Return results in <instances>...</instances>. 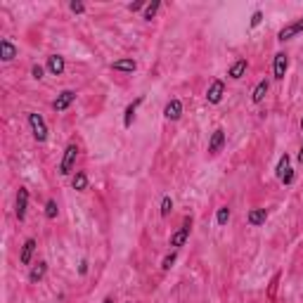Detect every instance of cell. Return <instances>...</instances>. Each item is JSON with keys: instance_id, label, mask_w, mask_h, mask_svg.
Returning a JSON list of instances; mask_svg holds the SVG:
<instances>
[{"instance_id": "6da1fadb", "label": "cell", "mask_w": 303, "mask_h": 303, "mask_svg": "<svg viewBox=\"0 0 303 303\" xmlns=\"http://www.w3.org/2000/svg\"><path fill=\"white\" fill-rule=\"evenodd\" d=\"M190 234H192V216H185V218H183V225H180L178 230L171 234V239H168V247H171L173 251L183 249V247L187 244V239H190Z\"/></svg>"}, {"instance_id": "7a4b0ae2", "label": "cell", "mask_w": 303, "mask_h": 303, "mask_svg": "<svg viewBox=\"0 0 303 303\" xmlns=\"http://www.w3.org/2000/svg\"><path fill=\"white\" fill-rule=\"evenodd\" d=\"M26 121H28V128H31V135H34L36 142H45L48 140V124H45V118L38 111H31L26 116Z\"/></svg>"}, {"instance_id": "3957f363", "label": "cell", "mask_w": 303, "mask_h": 303, "mask_svg": "<svg viewBox=\"0 0 303 303\" xmlns=\"http://www.w3.org/2000/svg\"><path fill=\"white\" fill-rule=\"evenodd\" d=\"M275 175H277V180H280L282 185H294L296 173H294V168H291V157L289 154H282V157H280L277 168H275Z\"/></svg>"}, {"instance_id": "277c9868", "label": "cell", "mask_w": 303, "mask_h": 303, "mask_svg": "<svg viewBox=\"0 0 303 303\" xmlns=\"http://www.w3.org/2000/svg\"><path fill=\"white\" fill-rule=\"evenodd\" d=\"M78 145L76 142H69L64 147V154H62V161H59V175H71L76 168V159H78Z\"/></svg>"}, {"instance_id": "5b68a950", "label": "cell", "mask_w": 303, "mask_h": 303, "mask_svg": "<svg viewBox=\"0 0 303 303\" xmlns=\"http://www.w3.org/2000/svg\"><path fill=\"white\" fill-rule=\"evenodd\" d=\"M225 142H227L225 131H223V128H216V131L211 133V138H208V147H206L208 157H218V154L225 149Z\"/></svg>"}, {"instance_id": "8992f818", "label": "cell", "mask_w": 303, "mask_h": 303, "mask_svg": "<svg viewBox=\"0 0 303 303\" xmlns=\"http://www.w3.org/2000/svg\"><path fill=\"white\" fill-rule=\"evenodd\" d=\"M26 211H28V190L19 187L17 190V199H14V216H17L19 223L26 221Z\"/></svg>"}, {"instance_id": "52a82bcc", "label": "cell", "mask_w": 303, "mask_h": 303, "mask_svg": "<svg viewBox=\"0 0 303 303\" xmlns=\"http://www.w3.org/2000/svg\"><path fill=\"white\" fill-rule=\"evenodd\" d=\"M287 69H289V55L287 52H277L275 59H272V78L275 81H284Z\"/></svg>"}, {"instance_id": "ba28073f", "label": "cell", "mask_w": 303, "mask_h": 303, "mask_svg": "<svg viewBox=\"0 0 303 303\" xmlns=\"http://www.w3.org/2000/svg\"><path fill=\"white\" fill-rule=\"evenodd\" d=\"M74 102H76V90H62V93L52 100V109H55L57 114H62V111H67Z\"/></svg>"}, {"instance_id": "9c48e42d", "label": "cell", "mask_w": 303, "mask_h": 303, "mask_svg": "<svg viewBox=\"0 0 303 303\" xmlns=\"http://www.w3.org/2000/svg\"><path fill=\"white\" fill-rule=\"evenodd\" d=\"M298 34H303V17L296 21H291V24H287L284 28H280V31H277V41L287 43V41H291V38H296Z\"/></svg>"}, {"instance_id": "30bf717a", "label": "cell", "mask_w": 303, "mask_h": 303, "mask_svg": "<svg viewBox=\"0 0 303 303\" xmlns=\"http://www.w3.org/2000/svg\"><path fill=\"white\" fill-rule=\"evenodd\" d=\"M36 249H38V239H36V237H26L24 244H21V251H19V263L21 265H31Z\"/></svg>"}, {"instance_id": "8fae6325", "label": "cell", "mask_w": 303, "mask_h": 303, "mask_svg": "<svg viewBox=\"0 0 303 303\" xmlns=\"http://www.w3.org/2000/svg\"><path fill=\"white\" fill-rule=\"evenodd\" d=\"M223 97H225V83H223L221 78H216L206 90V102L208 104H221Z\"/></svg>"}, {"instance_id": "7c38bea8", "label": "cell", "mask_w": 303, "mask_h": 303, "mask_svg": "<svg viewBox=\"0 0 303 303\" xmlns=\"http://www.w3.org/2000/svg\"><path fill=\"white\" fill-rule=\"evenodd\" d=\"M180 116H183V102H180L178 97H173L164 107V118L166 121H180Z\"/></svg>"}, {"instance_id": "4fadbf2b", "label": "cell", "mask_w": 303, "mask_h": 303, "mask_svg": "<svg viewBox=\"0 0 303 303\" xmlns=\"http://www.w3.org/2000/svg\"><path fill=\"white\" fill-rule=\"evenodd\" d=\"M142 102H145V95H138L124 109V128H131V126H133V121H135V114H138V109H140V104H142Z\"/></svg>"}, {"instance_id": "5bb4252c", "label": "cell", "mask_w": 303, "mask_h": 303, "mask_svg": "<svg viewBox=\"0 0 303 303\" xmlns=\"http://www.w3.org/2000/svg\"><path fill=\"white\" fill-rule=\"evenodd\" d=\"M109 69L118 71V74H133V71L138 69V62L133 57H121V59H114L109 64Z\"/></svg>"}, {"instance_id": "9a60e30c", "label": "cell", "mask_w": 303, "mask_h": 303, "mask_svg": "<svg viewBox=\"0 0 303 303\" xmlns=\"http://www.w3.org/2000/svg\"><path fill=\"white\" fill-rule=\"evenodd\" d=\"M17 55H19V48H17L10 38H3V41H0V59H3V62H12Z\"/></svg>"}, {"instance_id": "2e32d148", "label": "cell", "mask_w": 303, "mask_h": 303, "mask_svg": "<svg viewBox=\"0 0 303 303\" xmlns=\"http://www.w3.org/2000/svg\"><path fill=\"white\" fill-rule=\"evenodd\" d=\"M45 275H48V261H38L36 265H31V270H28V282L38 284V282L45 280Z\"/></svg>"}, {"instance_id": "e0dca14e", "label": "cell", "mask_w": 303, "mask_h": 303, "mask_svg": "<svg viewBox=\"0 0 303 303\" xmlns=\"http://www.w3.org/2000/svg\"><path fill=\"white\" fill-rule=\"evenodd\" d=\"M45 69H48L52 76H62L64 69H67V62H64L62 55H50L48 62H45Z\"/></svg>"}, {"instance_id": "ac0fdd59", "label": "cell", "mask_w": 303, "mask_h": 303, "mask_svg": "<svg viewBox=\"0 0 303 303\" xmlns=\"http://www.w3.org/2000/svg\"><path fill=\"white\" fill-rule=\"evenodd\" d=\"M265 221H268V211H265V208H251V211L247 214V223L251 227L265 225Z\"/></svg>"}, {"instance_id": "d6986e66", "label": "cell", "mask_w": 303, "mask_h": 303, "mask_svg": "<svg viewBox=\"0 0 303 303\" xmlns=\"http://www.w3.org/2000/svg\"><path fill=\"white\" fill-rule=\"evenodd\" d=\"M268 90H270V81H268V78H261V81L256 83L254 93H251V102L261 104L263 100H265V95H268Z\"/></svg>"}, {"instance_id": "ffe728a7", "label": "cell", "mask_w": 303, "mask_h": 303, "mask_svg": "<svg viewBox=\"0 0 303 303\" xmlns=\"http://www.w3.org/2000/svg\"><path fill=\"white\" fill-rule=\"evenodd\" d=\"M247 69H249V62L247 59H237L234 64H230V69H227V76L232 78V81H239L247 76Z\"/></svg>"}, {"instance_id": "44dd1931", "label": "cell", "mask_w": 303, "mask_h": 303, "mask_svg": "<svg viewBox=\"0 0 303 303\" xmlns=\"http://www.w3.org/2000/svg\"><path fill=\"white\" fill-rule=\"evenodd\" d=\"M90 185V178L85 171H76L74 175H71V187H74L76 192H85Z\"/></svg>"}, {"instance_id": "7402d4cb", "label": "cell", "mask_w": 303, "mask_h": 303, "mask_svg": "<svg viewBox=\"0 0 303 303\" xmlns=\"http://www.w3.org/2000/svg\"><path fill=\"white\" fill-rule=\"evenodd\" d=\"M161 10V0H154V3H147L145 12H142V19L145 21H152L154 17H157V12Z\"/></svg>"}, {"instance_id": "603a6c76", "label": "cell", "mask_w": 303, "mask_h": 303, "mask_svg": "<svg viewBox=\"0 0 303 303\" xmlns=\"http://www.w3.org/2000/svg\"><path fill=\"white\" fill-rule=\"evenodd\" d=\"M173 211V199L168 197V194H164L161 197V206H159V214H161V218H168Z\"/></svg>"}, {"instance_id": "cb8c5ba5", "label": "cell", "mask_w": 303, "mask_h": 303, "mask_svg": "<svg viewBox=\"0 0 303 303\" xmlns=\"http://www.w3.org/2000/svg\"><path fill=\"white\" fill-rule=\"evenodd\" d=\"M230 216H232L230 206H221V208H218V214H216V223H218L221 227H225L227 223H230Z\"/></svg>"}, {"instance_id": "d4e9b609", "label": "cell", "mask_w": 303, "mask_h": 303, "mask_svg": "<svg viewBox=\"0 0 303 303\" xmlns=\"http://www.w3.org/2000/svg\"><path fill=\"white\" fill-rule=\"evenodd\" d=\"M57 214H59V206H57V201H55V199H48V201H45V218H48V221H55Z\"/></svg>"}, {"instance_id": "484cf974", "label": "cell", "mask_w": 303, "mask_h": 303, "mask_svg": "<svg viewBox=\"0 0 303 303\" xmlns=\"http://www.w3.org/2000/svg\"><path fill=\"white\" fill-rule=\"evenodd\" d=\"M175 261H178V251H168V254L164 256V261H161V270L168 272V270L175 265Z\"/></svg>"}, {"instance_id": "4316f807", "label": "cell", "mask_w": 303, "mask_h": 303, "mask_svg": "<svg viewBox=\"0 0 303 303\" xmlns=\"http://www.w3.org/2000/svg\"><path fill=\"white\" fill-rule=\"evenodd\" d=\"M31 78H34V81H43V78H45V67L34 64V67H31Z\"/></svg>"}, {"instance_id": "83f0119b", "label": "cell", "mask_w": 303, "mask_h": 303, "mask_svg": "<svg viewBox=\"0 0 303 303\" xmlns=\"http://www.w3.org/2000/svg\"><path fill=\"white\" fill-rule=\"evenodd\" d=\"M128 12H140V10H142V12H145V7H147V3L145 0H135V3H128Z\"/></svg>"}, {"instance_id": "f1b7e54d", "label": "cell", "mask_w": 303, "mask_h": 303, "mask_svg": "<svg viewBox=\"0 0 303 303\" xmlns=\"http://www.w3.org/2000/svg\"><path fill=\"white\" fill-rule=\"evenodd\" d=\"M69 10H71L74 14H85V5H83L81 0H71V3H69Z\"/></svg>"}, {"instance_id": "f546056e", "label": "cell", "mask_w": 303, "mask_h": 303, "mask_svg": "<svg viewBox=\"0 0 303 303\" xmlns=\"http://www.w3.org/2000/svg\"><path fill=\"white\" fill-rule=\"evenodd\" d=\"M261 21H263V12H261V10H256V12L251 14V21H249V24H251V28H256Z\"/></svg>"}, {"instance_id": "4dcf8cb0", "label": "cell", "mask_w": 303, "mask_h": 303, "mask_svg": "<svg viewBox=\"0 0 303 303\" xmlns=\"http://www.w3.org/2000/svg\"><path fill=\"white\" fill-rule=\"evenodd\" d=\"M78 275H88V261H85V258H83L81 263H78Z\"/></svg>"}, {"instance_id": "1f68e13d", "label": "cell", "mask_w": 303, "mask_h": 303, "mask_svg": "<svg viewBox=\"0 0 303 303\" xmlns=\"http://www.w3.org/2000/svg\"><path fill=\"white\" fill-rule=\"evenodd\" d=\"M296 159H298V164H303V145H301V149H298V157Z\"/></svg>"}, {"instance_id": "d6a6232c", "label": "cell", "mask_w": 303, "mask_h": 303, "mask_svg": "<svg viewBox=\"0 0 303 303\" xmlns=\"http://www.w3.org/2000/svg\"><path fill=\"white\" fill-rule=\"evenodd\" d=\"M102 303H116V301H114V296H107V298H102Z\"/></svg>"}, {"instance_id": "836d02e7", "label": "cell", "mask_w": 303, "mask_h": 303, "mask_svg": "<svg viewBox=\"0 0 303 303\" xmlns=\"http://www.w3.org/2000/svg\"><path fill=\"white\" fill-rule=\"evenodd\" d=\"M301 131H303V118H301Z\"/></svg>"}]
</instances>
